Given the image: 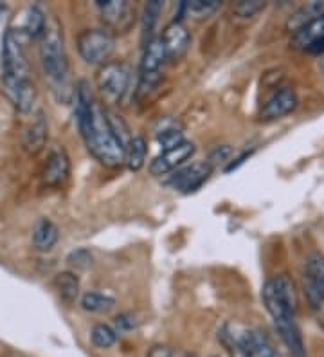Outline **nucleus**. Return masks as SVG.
Masks as SVG:
<instances>
[{
  "label": "nucleus",
  "instance_id": "obj_1",
  "mask_svg": "<svg viewBox=\"0 0 324 357\" xmlns=\"http://www.w3.org/2000/svg\"><path fill=\"white\" fill-rule=\"evenodd\" d=\"M89 152L94 155L101 164L108 168L123 166L126 162V148L115 136L108 123V118L97 103H94L91 121L80 130Z\"/></svg>",
  "mask_w": 324,
  "mask_h": 357
},
{
  "label": "nucleus",
  "instance_id": "obj_2",
  "mask_svg": "<svg viewBox=\"0 0 324 357\" xmlns=\"http://www.w3.org/2000/svg\"><path fill=\"white\" fill-rule=\"evenodd\" d=\"M263 303H265V309L268 310L272 321L276 325V330L281 336L283 343L286 345L288 352L292 357H306L305 354V345H303V338H301V332L297 329L296 323V310L290 309L288 305L283 301V298L277 292L274 281H267L263 285L262 292Z\"/></svg>",
  "mask_w": 324,
  "mask_h": 357
},
{
  "label": "nucleus",
  "instance_id": "obj_3",
  "mask_svg": "<svg viewBox=\"0 0 324 357\" xmlns=\"http://www.w3.org/2000/svg\"><path fill=\"white\" fill-rule=\"evenodd\" d=\"M40 60H42L45 78H49V81L56 87L65 85L69 63L65 45H63L62 29H60L56 20H53L51 25L47 24L45 31H43L42 42H40Z\"/></svg>",
  "mask_w": 324,
  "mask_h": 357
},
{
  "label": "nucleus",
  "instance_id": "obj_4",
  "mask_svg": "<svg viewBox=\"0 0 324 357\" xmlns=\"http://www.w3.org/2000/svg\"><path fill=\"white\" fill-rule=\"evenodd\" d=\"M114 49V34L108 29H86L78 36L80 56L91 65H105Z\"/></svg>",
  "mask_w": 324,
  "mask_h": 357
},
{
  "label": "nucleus",
  "instance_id": "obj_5",
  "mask_svg": "<svg viewBox=\"0 0 324 357\" xmlns=\"http://www.w3.org/2000/svg\"><path fill=\"white\" fill-rule=\"evenodd\" d=\"M303 292L312 309L324 307V257L321 252H310L303 267Z\"/></svg>",
  "mask_w": 324,
  "mask_h": 357
},
{
  "label": "nucleus",
  "instance_id": "obj_6",
  "mask_svg": "<svg viewBox=\"0 0 324 357\" xmlns=\"http://www.w3.org/2000/svg\"><path fill=\"white\" fill-rule=\"evenodd\" d=\"M128 83L130 71L124 63H105L97 72V89L106 103H119Z\"/></svg>",
  "mask_w": 324,
  "mask_h": 357
},
{
  "label": "nucleus",
  "instance_id": "obj_7",
  "mask_svg": "<svg viewBox=\"0 0 324 357\" xmlns=\"http://www.w3.org/2000/svg\"><path fill=\"white\" fill-rule=\"evenodd\" d=\"M2 65H4V76L29 80L27 58L14 31H8L2 42Z\"/></svg>",
  "mask_w": 324,
  "mask_h": 357
},
{
  "label": "nucleus",
  "instance_id": "obj_8",
  "mask_svg": "<svg viewBox=\"0 0 324 357\" xmlns=\"http://www.w3.org/2000/svg\"><path fill=\"white\" fill-rule=\"evenodd\" d=\"M211 172H213V168H211L207 162H193L191 166L182 168L175 175H172V179L167 181V184L173 186L175 190L189 193V191L198 190V188L209 179Z\"/></svg>",
  "mask_w": 324,
  "mask_h": 357
},
{
  "label": "nucleus",
  "instance_id": "obj_9",
  "mask_svg": "<svg viewBox=\"0 0 324 357\" xmlns=\"http://www.w3.org/2000/svg\"><path fill=\"white\" fill-rule=\"evenodd\" d=\"M193 153H195V144L189 143V141H184L178 147L164 150L162 155H159L155 161H152L150 172H152V175H166V173L182 166Z\"/></svg>",
  "mask_w": 324,
  "mask_h": 357
},
{
  "label": "nucleus",
  "instance_id": "obj_10",
  "mask_svg": "<svg viewBox=\"0 0 324 357\" xmlns=\"http://www.w3.org/2000/svg\"><path fill=\"white\" fill-rule=\"evenodd\" d=\"M4 92L13 103V107L20 112H29L33 109L36 100V89L34 83L29 80H14V78L4 76Z\"/></svg>",
  "mask_w": 324,
  "mask_h": 357
},
{
  "label": "nucleus",
  "instance_id": "obj_11",
  "mask_svg": "<svg viewBox=\"0 0 324 357\" xmlns=\"http://www.w3.org/2000/svg\"><path fill=\"white\" fill-rule=\"evenodd\" d=\"M297 107V96L292 89H279L265 101V105L262 109V119L265 121H272V119H279L294 112Z\"/></svg>",
  "mask_w": 324,
  "mask_h": 357
},
{
  "label": "nucleus",
  "instance_id": "obj_12",
  "mask_svg": "<svg viewBox=\"0 0 324 357\" xmlns=\"http://www.w3.org/2000/svg\"><path fill=\"white\" fill-rule=\"evenodd\" d=\"M166 47V56L170 60H181L186 54L187 47H189V33L187 29L181 24V22H173L164 29V34L161 36Z\"/></svg>",
  "mask_w": 324,
  "mask_h": 357
},
{
  "label": "nucleus",
  "instance_id": "obj_13",
  "mask_svg": "<svg viewBox=\"0 0 324 357\" xmlns=\"http://www.w3.org/2000/svg\"><path fill=\"white\" fill-rule=\"evenodd\" d=\"M166 58V47L161 36L148 40L141 62V76H161V67Z\"/></svg>",
  "mask_w": 324,
  "mask_h": 357
},
{
  "label": "nucleus",
  "instance_id": "obj_14",
  "mask_svg": "<svg viewBox=\"0 0 324 357\" xmlns=\"http://www.w3.org/2000/svg\"><path fill=\"white\" fill-rule=\"evenodd\" d=\"M69 170H71V164H69L67 153L63 148H56L49 155V161L45 164V170H43V181L47 186L63 184L67 181Z\"/></svg>",
  "mask_w": 324,
  "mask_h": 357
},
{
  "label": "nucleus",
  "instance_id": "obj_15",
  "mask_svg": "<svg viewBox=\"0 0 324 357\" xmlns=\"http://www.w3.org/2000/svg\"><path fill=\"white\" fill-rule=\"evenodd\" d=\"M321 17H324V2H319V0H315V2H308V4H305L303 8H299L296 13L292 14L290 19L286 20V29L297 33L299 29L306 28V25H310L312 22L319 20Z\"/></svg>",
  "mask_w": 324,
  "mask_h": 357
},
{
  "label": "nucleus",
  "instance_id": "obj_16",
  "mask_svg": "<svg viewBox=\"0 0 324 357\" xmlns=\"http://www.w3.org/2000/svg\"><path fill=\"white\" fill-rule=\"evenodd\" d=\"M58 242V228L49 219H40L33 229V246L38 251H51Z\"/></svg>",
  "mask_w": 324,
  "mask_h": 357
},
{
  "label": "nucleus",
  "instance_id": "obj_17",
  "mask_svg": "<svg viewBox=\"0 0 324 357\" xmlns=\"http://www.w3.org/2000/svg\"><path fill=\"white\" fill-rule=\"evenodd\" d=\"M97 8H100L101 14H103V20H106V24L112 25V28L123 29V20H126L130 11V6L126 2H121V0H100L97 2Z\"/></svg>",
  "mask_w": 324,
  "mask_h": 357
},
{
  "label": "nucleus",
  "instance_id": "obj_18",
  "mask_svg": "<svg viewBox=\"0 0 324 357\" xmlns=\"http://www.w3.org/2000/svg\"><path fill=\"white\" fill-rule=\"evenodd\" d=\"M321 39H324V17H321L319 20L312 22L310 25L299 29L297 33H294V36H292L290 40V45L294 49H303V51H306L312 43H315Z\"/></svg>",
  "mask_w": 324,
  "mask_h": 357
},
{
  "label": "nucleus",
  "instance_id": "obj_19",
  "mask_svg": "<svg viewBox=\"0 0 324 357\" xmlns=\"http://www.w3.org/2000/svg\"><path fill=\"white\" fill-rule=\"evenodd\" d=\"M222 2L218 0H191V2H181L178 4V13L193 17V19H209L220 10Z\"/></svg>",
  "mask_w": 324,
  "mask_h": 357
},
{
  "label": "nucleus",
  "instance_id": "obj_20",
  "mask_svg": "<svg viewBox=\"0 0 324 357\" xmlns=\"http://www.w3.org/2000/svg\"><path fill=\"white\" fill-rule=\"evenodd\" d=\"M146 153H148V147H146V141L143 138H132L130 143L126 144V166L130 170H141L144 166V161H146Z\"/></svg>",
  "mask_w": 324,
  "mask_h": 357
},
{
  "label": "nucleus",
  "instance_id": "obj_21",
  "mask_svg": "<svg viewBox=\"0 0 324 357\" xmlns=\"http://www.w3.org/2000/svg\"><path fill=\"white\" fill-rule=\"evenodd\" d=\"M54 285H56L60 296L67 303H74L76 301L78 294H80V280H78L74 272H60V274H56Z\"/></svg>",
  "mask_w": 324,
  "mask_h": 357
},
{
  "label": "nucleus",
  "instance_id": "obj_22",
  "mask_svg": "<svg viewBox=\"0 0 324 357\" xmlns=\"http://www.w3.org/2000/svg\"><path fill=\"white\" fill-rule=\"evenodd\" d=\"M45 138H47V125L42 118L38 121H34L33 127H29L27 132H25V147H27L29 152H40L45 143Z\"/></svg>",
  "mask_w": 324,
  "mask_h": 357
},
{
  "label": "nucleus",
  "instance_id": "obj_23",
  "mask_svg": "<svg viewBox=\"0 0 324 357\" xmlns=\"http://www.w3.org/2000/svg\"><path fill=\"white\" fill-rule=\"evenodd\" d=\"M114 305V298L101 294V292H86L81 298V307L86 312H108Z\"/></svg>",
  "mask_w": 324,
  "mask_h": 357
},
{
  "label": "nucleus",
  "instance_id": "obj_24",
  "mask_svg": "<svg viewBox=\"0 0 324 357\" xmlns=\"http://www.w3.org/2000/svg\"><path fill=\"white\" fill-rule=\"evenodd\" d=\"M45 28H47V22H45V14L42 13V10L31 8V10L27 11V17H25V33H27L31 39H42Z\"/></svg>",
  "mask_w": 324,
  "mask_h": 357
},
{
  "label": "nucleus",
  "instance_id": "obj_25",
  "mask_svg": "<svg viewBox=\"0 0 324 357\" xmlns=\"http://www.w3.org/2000/svg\"><path fill=\"white\" fill-rule=\"evenodd\" d=\"M91 341L97 348H110L114 347V343L117 341V334L112 327L105 323L94 325L91 330Z\"/></svg>",
  "mask_w": 324,
  "mask_h": 357
},
{
  "label": "nucleus",
  "instance_id": "obj_26",
  "mask_svg": "<svg viewBox=\"0 0 324 357\" xmlns=\"http://www.w3.org/2000/svg\"><path fill=\"white\" fill-rule=\"evenodd\" d=\"M247 357H279L277 352L272 348V345L268 343V339L265 336H262L259 332L254 334L253 341L248 345L247 352H245Z\"/></svg>",
  "mask_w": 324,
  "mask_h": 357
},
{
  "label": "nucleus",
  "instance_id": "obj_27",
  "mask_svg": "<svg viewBox=\"0 0 324 357\" xmlns=\"http://www.w3.org/2000/svg\"><path fill=\"white\" fill-rule=\"evenodd\" d=\"M162 11V2L159 0H152L146 4L144 8V13H143V39L146 40L150 34L153 33V28L157 24L159 20V14Z\"/></svg>",
  "mask_w": 324,
  "mask_h": 357
},
{
  "label": "nucleus",
  "instance_id": "obj_28",
  "mask_svg": "<svg viewBox=\"0 0 324 357\" xmlns=\"http://www.w3.org/2000/svg\"><path fill=\"white\" fill-rule=\"evenodd\" d=\"M265 8H267V2H262V0H242L234 6V13L238 14L240 19H251Z\"/></svg>",
  "mask_w": 324,
  "mask_h": 357
},
{
  "label": "nucleus",
  "instance_id": "obj_29",
  "mask_svg": "<svg viewBox=\"0 0 324 357\" xmlns=\"http://www.w3.org/2000/svg\"><path fill=\"white\" fill-rule=\"evenodd\" d=\"M159 143L164 147V150H170V148L178 147L181 143H184L182 139V132L176 127H172V129H162L161 132L157 133Z\"/></svg>",
  "mask_w": 324,
  "mask_h": 357
},
{
  "label": "nucleus",
  "instance_id": "obj_30",
  "mask_svg": "<svg viewBox=\"0 0 324 357\" xmlns=\"http://www.w3.org/2000/svg\"><path fill=\"white\" fill-rule=\"evenodd\" d=\"M67 262L76 269H89L92 266V255L86 249H78L67 258Z\"/></svg>",
  "mask_w": 324,
  "mask_h": 357
},
{
  "label": "nucleus",
  "instance_id": "obj_31",
  "mask_svg": "<svg viewBox=\"0 0 324 357\" xmlns=\"http://www.w3.org/2000/svg\"><path fill=\"white\" fill-rule=\"evenodd\" d=\"M229 155H231V148L229 147H218L215 152L211 153L209 159H207L205 162H207V164L213 168V166H216V164H220V162L227 161V159H229Z\"/></svg>",
  "mask_w": 324,
  "mask_h": 357
},
{
  "label": "nucleus",
  "instance_id": "obj_32",
  "mask_svg": "<svg viewBox=\"0 0 324 357\" xmlns=\"http://www.w3.org/2000/svg\"><path fill=\"white\" fill-rule=\"evenodd\" d=\"M115 327L119 330H132L135 327V318L130 314H121L115 318Z\"/></svg>",
  "mask_w": 324,
  "mask_h": 357
},
{
  "label": "nucleus",
  "instance_id": "obj_33",
  "mask_svg": "<svg viewBox=\"0 0 324 357\" xmlns=\"http://www.w3.org/2000/svg\"><path fill=\"white\" fill-rule=\"evenodd\" d=\"M150 357H176V356H175V352H172V350H170V348L155 347L152 352H150Z\"/></svg>",
  "mask_w": 324,
  "mask_h": 357
},
{
  "label": "nucleus",
  "instance_id": "obj_34",
  "mask_svg": "<svg viewBox=\"0 0 324 357\" xmlns=\"http://www.w3.org/2000/svg\"><path fill=\"white\" fill-rule=\"evenodd\" d=\"M310 54H324V39L317 40L315 43H312L310 47L306 49Z\"/></svg>",
  "mask_w": 324,
  "mask_h": 357
},
{
  "label": "nucleus",
  "instance_id": "obj_35",
  "mask_svg": "<svg viewBox=\"0 0 324 357\" xmlns=\"http://www.w3.org/2000/svg\"><path fill=\"white\" fill-rule=\"evenodd\" d=\"M279 357H281V356H279ZM290 357H292V356H290Z\"/></svg>",
  "mask_w": 324,
  "mask_h": 357
},
{
  "label": "nucleus",
  "instance_id": "obj_36",
  "mask_svg": "<svg viewBox=\"0 0 324 357\" xmlns=\"http://www.w3.org/2000/svg\"><path fill=\"white\" fill-rule=\"evenodd\" d=\"M215 357H218V356H215Z\"/></svg>",
  "mask_w": 324,
  "mask_h": 357
}]
</instances>
